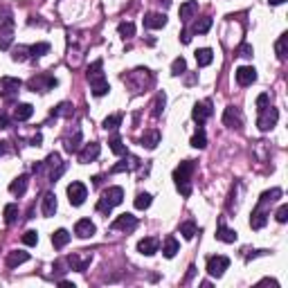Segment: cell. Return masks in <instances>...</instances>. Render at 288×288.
Masks as SVG:
<instances>
[{
	"instance_id": "cell-1",
	"label": "cell",
	"mask_w": 288,
	"mask_h": 288,
	"mask_svg": "<svg viewBox=\"0 0 288 288\" xmlns=\"http://www.w3.org/2000/svg\"><path fill=\"white\" fill-rule=\"evenodd\" d=\"M282 194H284V191L279 189V187H273V189L264 191V194L259 196V203H257V207L252 210V216H250V228H252V230L266 228V223H268V216H270L266 207H268L270 203H275V200H277Z\"/></svg>"
},
{
	"instance_id": "cell-2",
	"label": "cell",
	"mask_w": 288,
	"mask_h": 288,
	"mask_svg": "<svg viewBox=\"0 0 288 288\" xmlns=\"http://www.w3.org/2000/svg\"><path fill=\"white\" fill-rule=\"evenodd\" d=\"M196 169V162L194 160H185L173 169V182H176L178 191H180L185 198L191 196V173Z\"/></svg>"
},
{
	"instance_id": "cell-3",
	"label": "cell",
	"mask_w": 288,
	"mask_h": 288,
	"mask_svg": "<svg viewBox=\"0 0 288 288\" xmlns=\"http://www.w3.org/2000/svg\"><path fill=\"white\" fill-rule=\"evenodd\" d=\"M124 83H126L128 88L133 90V93H142V90H147L149 86H153V72L147 68H135L133 72L124 74Z\"/></svg>"
},
{
	"instance_id": "cell-4",
	"label": "cell",
	"mask_w": 288,
	"mask_h": 288,
	"mask_svg": "<svg viewBox=\"0 0 288 288\" xmlns=\"http://www.w3.org/2000/svg\"><path fill=\"white\" fill-rule=\"evenodd\" d=\"M102 61H95L93 65L88 68V83H90V90H93L95 97H104V95H108V90H111V86H108L106 77H104L102 72Z\"/></svg>"
},
{
	"instance_id": "cell-5",
	"label": "cell",
	"mask_w": 288,
	"mask_h": 288,
	"mask_svg": "<svg viewBox=\"0 0 288 288\" xmlns=\"http://www.w3.org/2000/svg\"><path fill=\"white\" fill-rule=\"evenodd\" d=\"M124 200V189L122 187H108V189L102 191V198L97 203V212L99 214H111L113 207L122 205Z\"/></svg>"
},
{
	"instance_id": "cell-6",
	"label": "cell",
	"mask_w": 288,
	"mask_h": 288,
	"mask_svg": "<svg viewBox=\"0 0 288 288\" xmlns=\"http://www.w3.org/2000/svg\"><path fill=\"white\" fill-rule=\"evenodd\" d=\"M57 86H59V81L48 72H39L27 81V88H30L32 93H48V90H54Z\"/></svg>"
},
{
	"instance_id": "cell-7",
	"label": "cell",
	"mask_w": 288,
	"mask_h": 288,
	"mask_svg": "<svg viewBox=\"0 0 288 288\" xmlns=\"http://www.w3.org/2000/svg\"><path fill=\"white\" fill-rule=\"evenodd\" d=\"M11 41H14V18L9 11L0 14V50H9Z\"/></svg>"
},
{
	"instance_id": "cell-8",
	"label": "cell",
	"mask_w": 288,
	"mask_h": 288,
	"mask_svg": "<svg viewBox=\"0 0 288 288\" xmlns=\"http://www.w3.org/2000/svg\"><path fill=\"white\" fill-rule=\"evenodd\" d=\"M277 119H279V111L273 106H266L264 111H259V117H257V126L259 131H270V128L277 126Z\"/></svg>"
},
{
	"instance_id": "cell-9",
	"label": "cell",
	"mask_w": 288,
	"mask_h": 288,
	"mask_svg": "<svg viewBox=\"0 0 288 288\" xmlns=\"http://www.w3.org/2000/svg\"><path fill=\"white\" fill-rule=\"evenodd\" d=\"M86 198H88V187L83 185V182L74 180L68 185V200L72 207H81L83 203H86Z\"/></svg>"
},
{
	"instance_id": "cell-10",
	"label": "cell",
	"mask_w": 288,
	"mask_h": 288,
	"mask_svg": "<svg viewBox=\"0 0 288 288\" xmlns=\"http://www.w3.org/2000/svg\"><path fill=\"white\" fill-rule=\"evenodd\" d=\"M45 167H50V169H52V171H50V182H57L61 176H63V171H65V167H68V165H65V162H61V156L54 151V153H50L48 160L43 162V169H45Z\"/></svg>"
},
{
	"instance_id": "cell-11",
	"label": "cell",
	"mask_w": 288,
	"mask_h": 288,
	"mask_svg": "<svg viewBox=\"0 0 288 288\" xmlns=\"http://www.w3.org/2000/svg\"><path fill=\"white\" fill-rule=\"evenodd\" d=\"M230 268V259L223 257V254H216V257H210L207 259V273L212 275V277H223V273Z\"/></svg>"
},
{
	"instance_id": "cell-12",
	"label": "cell",
	"mask_w": 288,
	"mask_h": 288,
	"mask_svg": "<svg viewBox=\"0 0 288 288\" xmlns=\"http://www.w3.org/2000/svg\"><path fill=\"white\" fill-rule=\"evenodd\" d=\"M20 86H23V81L16 77H2L0 79V97L2 99H11L14 95H18Z\"/></svg>"
},
{
	"instance_id": "cell-13",
	"label": "cell",
	"mask_w": 288,
	"mask_h": 288,
	"mask_svg": "<svg viewBox=\"0 0 288 288\" xmlns=\"http://www.w3.org/2000/svg\"><path fill=\"white\" fill-rule=\"evenodd\" d=\"M212 113H214V108H212V102H200L194 106V111H191V117H194V122L198 124V126H203V124L207 122V119L212 117Z\"/></svg>"
},
{
	"instance_id": "cell-14",
	"label": "cell",
	"mask_w": 288,
	"mask_h": 288,
	"mask_svg": "<svg viewBox=\"0 0 288 288\" xmlns=\"http://www.w3.org/2000/svg\"><path fill=\"white\" fill-rule=\"evenodd\" d=\"M223 124L228 128H241V126H243V115H241V108H236V106H228V108H225Z\"/></svg>"
},
{
	"instance_id": "cell-15",
	"label": "cell",
	"mask_w": 288,
	"mask_h": 288,
	"mask_svg": "<svg viewBox=\"0 0 288 288\" xmlns=\"http://www.w3.org/2000/svg\"><path fill=\"white\" fill-rule=\"evenodd\" d=\"M234 77H236V83L245 88V86H252L257 81V70L252 65H241V68H236Z\"/></svg>"
},
{
	"instance_id": "cell-16",
	"label": "cell",
	"mask_w": 288,
	"mask_h": 288,
	"mask_svg": "<svg viewBox=\"0 0 288 288\" xmlns=\"http://www.w3.org/2000/svg\"><path fill=\"white\" fill-rule=\"evenodd\" d=\"M137 228V216L133 214H119L111 223V230H122V232H133Z\"/></svg>"
},
{
	"instance_id": "cell-17",
	"label": "cell",
	"mask_w": 288,
	"mask_h": 288,
	"mask_svg": "<svg viewBox=\"0 0 288 288\" xmlns=\"http://www.w3.org/2000/svg\"><path fill=\"white\" fill-rule=\"evenodd\" d=\"M95 232H97V228H95V223L90 219H79L77 223H74V234H77L79 239H90Z\"/></svg>"
},
{
	"instance_id": "cell-18",
	"label": "cell",
	"mask_w": 288,
	"mask_h": 288,
	"mask_svg": "<svg viewBox=\"0 0 288 288\" xmlns=\"http://www.w3.org/2000/svg\"><path fill=\"white\" fill-rule=\"evenodd\" d=\"M90 261H93V254H90V252L70 254V257H68V264L72 266V270H77V273H86V268L90 266Z\"/></svg>"
},
{
	"instance_id": "cell-19",
	"label": "cell",
	"mask_w": 288,
	"mask_h": 288,
	"mask_svg": "<svg viewBox=\"0 0 288 288\" xmlns=\"http://www.w3.org/2000/svg\"><path fill=\"white\" fill-rule=\"evenodd\" d=\"M99 153H102V147H99L97 142H90V144H86L83 151L79 153V162H81V165H88V162L97 160Z\"/></svg>"
},
{
	"instance_id": "cell-20",
	"label": "cell",
	"mask_w": 288,
	"mask_h": 288,
	"mask_svg": "<svg viewBox=\"0 0 288 288\" xmlns=\"http://www.w3.org/2000/svg\"><path fill=\"white\" fill-rule=\"evenodd\" d=\"M158 248H160V241H158L156 236H147V239L137 241V252H140V254H147V257L156 254Z\"/></svg>"
},
{
	"instance_id": "cell-21",
	"label": "cell",
	"mask_w": 288,
	"mask_h": 288,
	"mask_svg": "<svg viewBox=\"0 0 288 288\" xmlns=\"http://www.w3.org/2000/svg\"><path fill=\"white\" fill-rule=\"evenodd\" d=\"M165 25H167V16L165 14L151 11V14L144 16V27H149V30H162Z\"/></svg>"
},
{
	"instance_id": "cell-22",
	"label": "cell",
	"mask_w": 288,
	"mask_h": 288,
	"mask_svg": "<svg viewBox=\"0 0 288 288\" xmlns=\"http://www.w3.org/2000/svg\"><path fill=\"white\" fill-rule=\"evenodd\" d=\"M30 261V252H23V250H14V252L7 254V268H18L20 264Z\"/></svg>"
},
{
	"instance_id": "cell-23",
	"label": "cell",
	"mask_w": 288,
	"mask_h": 288,
	"mask_svg": "<svg viewBox=\"0 0 288 288\" xmlns=\"http://www.w3.org/2000/svg\"><path fill=\"white\" fill-rule=\"evenodd\" d=\"M41 212H43V216H54V212H57V196L52 194V191H48V194L43 196V203H41Z\"/></svg>"
},
{
	"instance_id": "cell-24",
	"label": "cell",
	"mask_w": 288,
	"mask_h": 288,
	"mask_svg": "<svg viewBox=\"0 0 288 288\" xmlns=\"http://www.w3.org/2000/svg\"><path fill=\"white\" fill-rule=\"evenodd\" d=\"M194 57H196V63H198V68H207V65H210L212 61H214V52H212L210 48L196 50Z\"/></svg>"
},
{
	"instance_id": "cell-25",
	"label": "cell",
	"mask_w": 288,
	"mask_h": 288,
	"mask_svg": "<svg viewBox=\"0 0 288 288\" xmlns=\"http://www.w3.org/2000/svg\"><path fill=\"white\" fill-rule=\"evenodd\" d=\"M140 144L147 149H156L158 144H160V131H156V128H151V131H147L144 135L140 137Z\"/></svg>"
},
{
	"instance_id": "cell-26",
	"label": "cell",
	"mask_w": 288,
	"mask_h": 288,
	"mask_svg": "<svg viewBox=\"0 0 288 288\" xmlns=\"http://www.w3.org/2000/svg\"><path fill=\"white\" fill-rule=\"evenodd\" d=\"M178 250H180V243L176 241V236H167L165 243H162V254L167 259H173L178 254Z\"/></svg>"
},
{
	"instance_id": "cell-27",
	"label": "cell",
	"mask_w": 288,
	"mask_h": 288,
	"mask_svg": "<svg viewBox=\"0 0 288 288\" xmlns=\"http://www.w3.org/2000/svg\"><path fill=\"white\" fill-rule=\"evenodd\" d=\"M216 239L223 241V243H234V241H236V232H234V230H230V228H225V223L221 221L219 230H216Z\"/></svg>"
},
{
	"instance_id": "cell-28",
	"label": "cell",
	"mask_w": 288,
	"mask_h": 288,
	"mask_svg": "<svg viewBox=\"0 0 288 288\" xmlns=\"http://www.w3.org/2000/svg\"><path fill=\"white\" fill-rule=\"evenodd\" d=\"M70 243V232L68 230H57L52 234V245H54V250H61V248H65V245Z\"/></svg>"
},
{
	"instance_id": "cell-29",
	"label": "cell",
	"mask_w": 288,
	"mask_h": 288,
	"mask_svg": "<svg viewBox=\"0 0 288 288\" xmlns=\"http://www.w3.org/2000/svg\"><path fill=\"white\" fill-rule=\"evenodd\" d=\"M27 182H30V178H27V173H23V176H18L16 180H11L9 191L14 196H23L25 191H27Z\"/></svg>"
},
{
	"instance_id": "cell-30",
	"label": "cell",
	"mask_w": 288,
	"mask_h": 288,
	"mask_svg": "<svg viewBox=\"0 0 288 288\" xmlns=\"http://www.w3.org/2000/svg\"><path fill=\"white\" fill-rule=\"evenodd\" d=\"M194 14H198V0H187L180 5V20H189Z\"/></svg>"
},
{
	"instance_id": "cell-31",
	"label": "cell",
	"mask_w": 288,
	"mask_h": 288,
	"mask_svg": "<svg viewBox=\"0 0 288 288\" xmlns=\"http://www.w3.org/2000/svg\"><path fill=\"white\" fill-rule=\"evenodd\" d=\"M79 142H81V128L74 126V135H70V137H65V140H63L65 151H68V153H77Z\"/></svg>"
},
{
	"instance_id": "cell-32",
	"label": "cell",
	"mask_w": 288,
	"mask_h": 288,
	"mask_svg": "<svg viewBox=\"0 0 288 288\" xmlns=\"http://www.w3.org/2000/svg\"><path fill=\"white\" fill-rule=\"evenodd\" d=\"M32 115H34V106H32V104H18L14 111V117L18 119V122H27Z\"/></svg>"
},
{
	"instance_id": "cell-33",
	"label": "cell",
	"mask_w": 288,
	"mask_h": 288,
	"mask_svg": "<svg viewBox=\"0 0 288 288\" xmlns=\"http://www.w3.org/2000/svg\"><path fill=\"white\" fill-rule=\"evenodd\" d=\"M140 167V160L137 158H133V156H128V162L126 160H122L119 165H115L111 169V173H122V171H133V169H137Z\"/></svg>"
},
{
	"instance_id": "cell-34",
	"label": "cell",
	"mask_w": 288,
	"mask_h": 288,
	"mask_svg": "<svg viewBox=\"0 0 288 288\" xmlns=\"http://www.w3.org/2000/svg\"><path fill=\"white\" fill-rule=\"evenodd\" d=\"M210 27H212V18L210 16H205V18H198L194 25H191V34H207L210 32Z\"/></svg>"
},
{
	"instance_id": "cell-35",
	"label": "cell",
	"mask_w": 288,
	"mask_h": 288,
	"mask_svg": "<svg viewBox=\"0 0 288 288\" xmlns=\"http://www.w3.org/2000/svg\"><path fill=\"white\" fill-rule=\"evenodd\" d=\"M2 216H5V223L7 225H14L16 221H18V205H16V203H9V205H5V212H2Z\"/></svg>"
},
{
	"instance_id": "cell-36",
	"label": "cell",
	"mask_w": 288,
	"mask_h": 288,
	"mask_svg": "<svg viewBox=\"0 0 288 288\" xmlns=\"http://www.w3.org/2000/svg\"><path fill=\"white\" fill-rule=\"evenodd\" d=\"M191 147L194 149H205L207 147V135H205V131L203 128H198V131L191 135V142H189Z\"/></svg>"
},
{
	"instance_id": "cell-37",
	"label": "cell",
	"mask_w": 288,
	"mask_h": 288,
	"mask_svg": "<svg viewBox=\"0 0 288 288\" xmlns=\"http://www.w3.org/2000/svg\"><path fill=\"white\" fill-rule=\"evenodd\" d=\"M72 113L74 111H72V106H70L68 102H61L59 106L52 111V117H72Z\"/></svg>"
},
{
	"instance_id": "cell-38",
	"label": "cell",
	"mask_w": 288,
	"mask_h": 288,
	"mask_svg": "<svg viewBox=\"0 0 288 288\" xmlns=\"http://www.w3.org/2000/svg\"><path fill=\"white\" fill-rule=\"evenodd\" d=\"M196 232H198V228H196L194 221H185V223H180V234L185 236V239H194Z\"/></svg>"
},
{
	"instance_id": "cell-39",
	"label": "cell",
	"mask_w": 288,
	"mask_h": 288,
	"mask_svg": "<svg viewBox=\"0 0 288 288\" xmlns=\"http://www.w3.org/2000/svg\"><path fill=\"white\" fill-rule=\"evenodd\" d=\"M286 43H288V34H282L277 39V43H275V52H277V59L279 61L286 59Z\"/></svg>"
},
{
	"instance_id": "cell-40",
	"label": "cell",
	"mask_w": 288,
	"mask_h": 288,
	"mask_svg": "<svg viewBox=\"0 0 288 288\" xmlns=\"http://www.w3.org/2000/svg\"><path fill=\"white\" fill-rule=\"evenodd\" d=\"M165 102H167V95L165 93H158L156 102H153V111H151L153 117H160V115H162V111H165Z\"/></svg>"
},
{
	"instance_id": "cell-41",
	"label": "cell",
	"mask_w": 288,
	"mask_h": 288,
	"mask_svg": "<svg viewBox=\"0 0 288 288\" xmlns=\"http://www.w3.org/2000/svg\"><path fill=\"white\" fill-rule=\"evenodd\" d=\"M117 32H119L122 39H133V36H135V25H133V23H119Z\"/></svg>"
},
{
	"instance_id": "cell-42",
	"label": "cell",
	"mask_w": 288,
	"mask_h": 288,
	"mask_svg": "<svg viewBox=\"0 0 288 288\" xmlns=\"http://www.w3.org/2000/svg\"><path fill=\"white\" fill-rule=\"evenodd\" d=\"M32 54H30V48L27 45H18V48H14V54H11V59L14 61H27Z\"/></svg>"
},
{
	"instance_id": "cell-43",
	"label": "cell",
	"mask_w": 288,
	"mask_h": 288,
	"mask_svg": "<svg viewBox=\"0 0 288 288\" xmlns=\"http://www.w3.org/2000/svg\"><path fill=\"white\" fill-rule=\"evenodd\" d=\"M50 52V43H36V45H30V54L32 59H39V57H43V54Z\"/></svg>"
},
{
	"instance_id": "cell-44",
	"label": "cell",
	"mask_w": 288,
	"mask_h": 288,
	"mask_svg": "<svg viewBox=\"0 0 288 288\" xmlns=\"http://www.w3.org/2000/svg\"><path fill=\"white\" fill-rule=\"evenodd\" d=\"M108 144H111V151L115 153V156H126V144H122V140H119V137H113L111 142H108Z\"/></svg>"
},
{
	"instance_id": "cell-45",
	"label": "cell",
	"mask_w": 288,
	"mask_h": 288,
	"mask_svg": "<svg viewBox=\"0 0 288 288\" xmlns=\"http://www.w3.org/2000/svg\"><path fill=\"white\" fill-rule=\"evenodd\" d=\"M119 124H122V115H108V117L104 119V128H106V131H115Z\"/></svg>"
},
{
	"instance_id": "cell-46",
	"label": "cell",
	"mask_w": 288,
	"mask_h": 288,
	"mask_svg": "<svg viewBox=\"0 0 288 288\" xmlns=\"http://www.w3.org/2000/svg\"><path fill=\"white\" fill-rule=\"evenodd\" d=\"M135 207L137 210H147V207H151V194H137V198H135Z\"/></svg>"
},
{
	"instance_id": "cell-47",
	"label": "cell",
	"mask_w": 288,
	"mask_h": 288,
	"mask_svg": "<svg viewBox=\"0 0 288 288\" xmlns=\"http://www.w3.org/2000/svg\"><path fill=\"white\" fill-rule=\"evenodd\" d=\"M185 70H187V61L182 59V57H178L176 61H173V63H171V74H185Z\"/></svg>"
},
{
	"instance_id": "cell-48",
	"label": "cell",
	"mask_w": 288,
	"mask_h": 288,
	"mask_svg": "<svg viewBox=\"0 0 288 288\" xmlns=\"http://www.w3.org/2000/svg\"><path fill=\"white\" fill-rule=\"evenodd\" d=\"M23 243L25 245H36L39 243V232H34V230H27L23 234Z\"/></svg>"
},
{
	"instance_id": "cell-49",
	"label": "cell",
	"mask_w": 288,
	"mask_h": 288,
	"mask_svg": "<svg viewBox=\"0 0 288 288\" xmlns=\"http://www.w3.org/2000/svg\"><path fill=\"white\" fill-rule=\"evenodd\" d=\"M266 106H270V95L268 93H261L257 97V111H264Z\"/></svg>"
},
{
	"instance_id": "cell-50",
	"label": "cell",
	"mask_w": 288,
	"mask_h": 288,
	"mask_svg": "<svg viewBox=\"0 0 288 288\" xmlns=\"http://www.w3.org/2000/svg\"><path fill=\"white\" fill-rule=\"evenodd\" d=\"M275 219H277L279 223H286V221H288V205H282V207H279V210L275 212Z\"/></svg>"
},
{
	"instance_id": "cell-51",
	"label": "cell",
	"mask_w": 288,
	"mask_h": 288,
	"mask_svg": "<svg viewBox=\"0 0 288 288\" xmlns=\"http://www.w3.org/2000/svg\"><path fill=\"white\" fill-rule=\"evenodd\" d=\"M252 52H254V50H252V45H250V43H243L239 48V57H252Z\"/></svg>"
},
{
	"instance_id": "cell-52",
	"label": "cell",
	"mask_w": 288,
	"mask_h": 288,
	"mask_svg": "<svg viewBox=\"0 0 288 288\" xmlns=\"http://www.w3.org/2000/svg\"><path fill=\"white\" fill-rule=\"evenodd\" d=\"M0 128H9V115L5 111H0Z\"/></svg>"
},
{
	"instance_id": "cell-53",
	"label": "cell",
	"mask_w": 288,
	"mask_h": 288,
	"mask_svg": "<svg viewBox=\"0 0 288 288\" xmlns=\"http://www.w3.org/2000/svg\"><path fill=\"white\" fill-rule=\"evenodd\" d=\"M180 41H182L185 45L189 43V41H191V32H189V30H182V32H180Z\"/></svg>"
},
{
	"instance_id": "cell-54",
	"label": "cell",
	"mask_w": 288,
	"mask_h": 288,
	"mask_svg": "<svg viewBox=\"0 0 288 288\" xmlns=\"http://www.w3.org/2000/svg\"><path fill=\"white\" fill-rule=\"evenodd\" d=\"M194 273H196V268H194V266H189V268H187V277L182 279V284H189V279L194 277Z\"/></svg>"
},
{
	"instance_id": "cell-55",
	"label": "cell",
	"mask_w": 288,
	"mask_h": 288,
	"mask_svg": "<svg viewBox=\"0 0 288 288\" xmlns=\"http://www.w3.org/2000/svg\"><path fill=\"white\" fill-rule=\"evenodd\" d=\"M41 142H43V135H41V133H36V135L32 137V147H41Z\"/></svg>"
},
{
	"instance_id": "cell-56",
	"label": "cell",
	"mask_w": 288,
	"mask_h": 288,
	"mask_svg": "<svg viewBox=\"0 0 288 288\" xmlns=\"http://www.w3.org/2000/svg\"><path fill=\"white\" fill-rule=\"evenodd\" d=\"M7 144H9V142H0V156H5L7 153Z\"/></svg>"
},
{
	"instance_id": "cell-57",
	"label": "cell",
	"mask_w": 288,
	"mask_h": 288,
	"mask_svg": "<svg viewBox=\"0 0 288 288\" xmlns=\"http://www.w3.org/2000/svg\"><path fill=\"white\" fill-rule=\"evenodd\" d=\"M282 2H286V0H268V5H273V7L282 5Z\"/></svg>"
},
{
	"instance_id": "cell-58",
	"label": "cell",
	"mask_w": 288,
	"mask_h": 288,
	"mask_svg": "<svg viewBox=\"0 0 288 288\" xmlns=\"http://www.w3.org/2000/svg\"><path fill=\"white\" fill-rule=\"evenodd\" d=\"M158 2H160L162 7H169V5H171V0H158Z\"/></svg>"
}]
</instances>
